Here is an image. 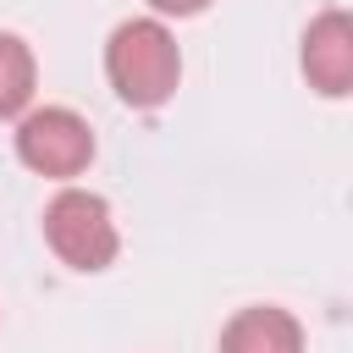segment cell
<instances>
[{"label":"cell","mask_w":353,"mask_h":353,"mask_svg":"<svg viewBox=\"0 0 353 353\" xmlns=\"http://www.w3.org/2000/svg\"><path fill=\"white\" fill-rule=\"evenodd\" d=\"M105 77H110V88H116L127 105L154 110V105L171 99V88H176V77H182V50H176V39L165 33V22L132 17V22H121V28L110 33V44H105Z\"/></svg>","instance_id":"obj_1"},{"label":"cell","mask_w":353,"mask_h":353,"mask_svg":"<svg viewBox=\"0 0 353 353\" xmlns=\"http://www.w3.org/2000/svg\"><path fill=\"white\" fill-rule=\"evenodd\" d=\"M44 237L72 270H105L116 259V248H121L110 204L99 193H83V188H61L44 204Z\"/></svg>","instance_id":"obj_2"},{"label":"cell","mask_w":353,"mask_h":353,"mask_svg":"<svg viewBox=\"0 0 353 353\" xmlns=\"http://www.w3.org/2000/svg\"><path fill=\"white\" fill-rule=\"evenodd\" d=\"M17 154L28 171L39 176H77L88 160H94V132L77 110L66 105H44V110H28L22 127H17Z\"/></svg>","instance_id":"obj_3"},{"label":"cell","mask_w":353,"mask_h":353,"mask_svg":"<svg viewBox=\"0 0 353 353\" xmlns=\"http://www.w3.org/2000/svg\"><path fill=\"white\" fill-rule=\"evenodd\" d=\"M303 72L320 94L342 99L353 88V22L347 11H320L303 33Z\"/></svg>","instance_id":"obj_4"},{"label":"cell","mask_w":353,"mask_h":353,"mask_svg":"<svg viewBox=\"0 0 353 353\" xmlns=\"http://www.w3.org/2000/svg\"><path fill=\"white\" fill-rule=\"evenodd\" d=\"M221 353H303V325L276 303H254L226 320Z\"/></svg>","instance_id":"obj_5"},{"label":"cell","mask_w":353,"mask_h":353,"mask_svg":"<svg viewBox=\"0 0 353 353\" xmlns=\"http://www.w3.org/2000/svg\"><path fill=\"white\" fill-rule=\"evenodd\" d=\"M33 99V50L17 33H0V116H17Z\"/></svg>","instance_id":"obj_6"},{"label":"cell","mask_w":353,"mask_h":353,"mask_svg":"<svg viewBox=\"0 0 353 353\" xmlns=\"http://www.w3.org/2000/svg\"><path fill=\"white\" fill-rule=\"evenodd\" d=\"M154 11H165V17H193V11H204L210 0H149Z\"/></svg>","instance_id":"obj_7"}]
</instances>
